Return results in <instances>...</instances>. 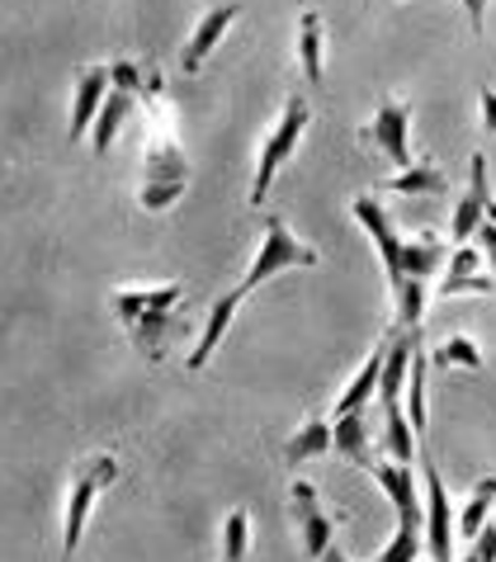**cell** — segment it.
Masks as SVG:
<instances>
[{
  "mask_svg": "<svg viewBox=\"0 0 496 562\" xmlns=\"http://www.w3.org/2000/svg\"><path fill=\"white\" fill-rule=\"evenodd\" d=\"M477 251H483V260L487 265H496V223H483V227H477Z\"/></svg>",
  "mask_w": 496,
  "mask_h": 562,
  "instance_id": "obj_33",
  "label": "cell"
},
{
  "mask_svg": "<svg viewBox=\"0 0 496 562\" xmlns=\"http://www.w3.org/2000/svg\"><path fill=\"white\" fill-rule=\"evenodd\" d=\"M383 454L387 459H397V463H412L416 459V430H412V420H407V407L402 402H387L383 407Z\"/></svg>",
  "mask_w": 496,
  "mask_h": 562,
  "instance_id": "obj_19",
  "label": "cell"
},
{
  "mask_svg": "<svg viewBox=\"0 0 496 562\" xmlns=\"http://www.w3.org/2000/svg\"><path fill=\"white\" fill-rule=\"evenodd\" d=\"M483 265V251L469 241V246H454V256H449V265H444V279H463V274H483L477 270Z\"/></svg>",
  "mask_w": 496,
  "mask_h": 562,
  "instance_id": "obj_30",
  "label": "cell"
},
{
  "mask_svg": "<svg viewBox=\"0 0 496 562\" xmlns=\"http://www.w3.org/2000/svg\"><path fill=\"white\" fill-rule=\"evenodd\" d=\"M369 477L383 487V496L393 502L397 510V525L407 529H426V502H421V487H416V473L412 463H397V459H374Z\"/></svg>",
  "mask_w": 496,
  "mask_h": 562,
  "instance_id": "obj_9",
  "label": "cell"
},
{
  "mask_svg": "<svg viewBox=\"0 0 496 562\" xmlns=\"http://www.w3.org/2000/svg\"><path fill=\"white\" fill-rule=\"evenodd\" d=\"M383 359H387V340H379L369 359L360 364V373L346 383V393L336 397V416H350V412H364L369 397H379V379H383Z\"/></svg>",
  "mask_w": 496,
  "mask_h": 562,
  "instance_id": "obj_16",
  "label": "cell"
},
{
  "mask_svg": "<svg viewBox=\"0 0 496 562\" xmlns=\"http://www.w3.org/2000/svg\"><path fill=\"white\" fill-rule=\"evenodd\" d=\"M246 303V293L241 289H227L223 299H213V307H208V317H204V331H199V340H194V350H190V373H199L213 359V350L223 346V336H227V326L237 322V307Z\"/></svg>",
  "mask_w": 496,
  "mask_h": 562,
  "instance_id": "obj_13",
  "label": "cell"
},
{
  "mask_svg": "<svg viewBox=\"0 0 496 562\" xmlns=\"http://www.w3.org/2000/svg\"><path fill=\"white\" fill-rule=\"evenodd\" d=\"M496 284H492V279L487 274H463V279H440V284H436V293H440V299H459V293H492Z\"/></svg>",
  "mask_w": 496,
  "mask_h": 562,
  "instance_id": "obj_29",
  "label": "cell"
},
{
  "mask_svg": "<svg viewBox=\"0 0 496 562\" xmlns=\"http://www.w3.org/2000/svg\"><path fill=\"white\" fill-rule=\"evenodd\" d=\"M487 204H492V184H487V156L473 151L469 161V190L454 204V217H449V241L454 246H469L477 237V227L487 223Z\"/></svg>",
  "mask_w": 496,
  "mask_h": 562,
  "instance_id": "obj_10",
  "label": "cell"
},
{
  "mask_svg": "<svg viewBox=\"0 0 496 562\" xmlns=\"http://www.w3.org/2000/svg\"><path fill=\"white\" fill-rule=\"evenodd\" d=\"M387 190L393 194H444V170H436L430 161L407 166V170H397V176L387 180Z\"/></svg>",
  "mask_w": 496,
  "mask_h": 562,
  "instance_id": "obj_25",
  "label": "cell"
},
{
  "mask_svg": "<svg viewBox=\"0 0 496 562\" xmlns=\"http://www.w3.org/2000/svg\"><path fill=\"white\" fill-rule=\"evenodd\" d=\"M440 265H444V241L436 237V232H421V237H412L407 251H402V270H407L412 279H426V284H430V274H436Z\"/></svg>",
  "mask_w": 496,
  "mask_h": 562,
  "instance_id": "obj_21",
  "label": "cell"
},
{
  "mask_svg": "<svg viewBox=\"0 0 496 562\" xmlns=\"http://www.w3.org/2000/svg\"><path fill=\"white\" fill-rule=\"evenodd\" d=\"M110 81H114V90H128V95H143V86H147V71L137 67L133 57H119L114 67H110Z\"/></svg>",
  "mask_w": 496,
  "mask_h": 562,
  "instance_id": "obj_28",
  "label": "cell"
},
{
  "mask_svg": "<svg viewBox=\"0 0 496 562\" xmlns=\"http://www.w3.org/2000/svg\"><path fill=\"white\" fill-rule=\"evenodd\" d=\"M317 562H354V558H350L346 549H336V543H331V549H327V553H322Z\"/></svg>",
  "mask_w": 496,
  "mask_h": 562,
  "instance_id": "obj_35",
  "label": "cell"
},
{
  "mask_svg": "<svg viewBox=\"0 0 496 562\" xmlns=\"http://www.w3.org/2000/svg\"><path fill=\"white\" fill-rule=\"evenodd\" d=\"M114 477H119V459L114 454H90V459H81L71 468L67 502H61V558L57 562L76 558V549H81V539H86L90 510H95L104 487H114Z\"/></svg>",
  "mask_w": 496,
  "mask_h": 562,
  "instance_id": "obj_3",
  "label": "cell"
},
{
  "mask_svg": "<svg viewBox=\"0 0 496 562\" xmlns=\"http://www.w3.org/2000/svg\"><path fill=\"white\" fill-rule=\"evenodd\" d=\"M487 223H496V194H492V204H487Z\"/></svg>",
  "mask_w": 496,
  "mask_h": 562,
  "instance_id": "obj_36",
  "label": "cell"
},
{
  "mask_svg": "<svg viewBox=\"0 0 496 562\" xmlns=\"http://www.w3.org/2000/svg\"><path fill=\"white\" fill-rule=\"evenodd\" d=\"M110 67H86L81 76H76V95H71V119H67V137L71 143H81V137L95 128V119H100V109L104 100H110Z\"/></svg>",
  "mask_w": 496,
  "mask_h": 562,
  "instance_id": "obj_12",
  "label": "cell"
},
{
  "mask_svg": "<svg viewBox=\"0 0 496 562\" xmlns=\"http://www.w3.org/2000/svg\"><path fill=\"white\" fill-rule=\"evenodd\" d=\"M430 364L477 373V369H483V346H477L473 336H449V340H440V346H436V355H430Z\"/></svg>",
  "mask_w": 496,
  "mask_h": 562,
  "instance_id": "obj_24",
  "label": "cell"
},
{
  "mask_svg": "<svg viewBox=\"0 0 496 562\" xmlns=\"http://www.w3.org/2000/svg\"><path fill=\"white\" fill-rule=\"evenodd\" d=\"M426 549V529H407V525H397V535L383 543V553L374 562H416Z\"/></svg>",
  "mask_w": 496,
  "mask_h": 562,
  "instance_id": "obj_27",
  "label": "cell"
},
{
  "mask_svg": "<svg viewBox=\"0 0 496 562\" xmlns=\"http://www.w3.org/2000/svg\"><path fill=\"white\" fill-rule=\"evenodd\" d=\"M469 549H473L477 558H483V562H496V525H492V520L483 525V535H477V539L469 543Z\"/></svg>",
  "mask_w": 496,
  "mask_h": 562,
  "instance_id": "obj_31",
  "label": "cell"
},
{
  "mask_svg": "<svg viewBox=\"0 0 496 562\" xmlns=\"http://www.w3.org/2000/svg\"><path fill=\"white\" fill-rule=\"evenodd\" d=\"M331 426H336V454L354 463V468H374V445H369V420L364 412H350V416H331Z\"/></svg>",
  "mask_w": 496,
  "mask_h": 562,
  "instance_id": "obj_17",
  "label": "cell"
},
{
  "mask_svg": "<svg viewBox=\"0 0 496 562\" xmlns=\"http://www.w3.org/2000/svg\"><path fill=\"white\" fill-rule=\"evenodd\" d=\"M463 10H469V29H473V34H483V24H487V0H463Z\"/></svg>",
  "mask_w": 496,
  "mask_h": 562,
  "instance_id": "obj_34",
  "label": "cell"
},
{
  "mask_svg": "<svg viewBox=\"0 0 496 562\" xmlns=\"http://www.w3.org/2000/svg\"><path fill=\"white\" fill-rule=\"evenodd\" d=\"M492 510H496V477H477L469 502H463V510H459V535L473 543L477 535H483V525L492 520Z\"/></svg>",
  "mask_w": 496,
  "mask_h": 562,
  "instance_id": "obj_20",
  "label": "cell"
},
{
  "mask_svg": "<svg viewBox=\"0 0 496 562\" xmlns=\"http://www.w3.org/2000/svg\"><path fill=\"white\" fill-rule=\"evenodd\" d=\"M350 213H354V223L369 232V241H374V251L383 260V274H387V289H397L402 279H407V270H402V251H407V241L397 237L393 217H387V209L379 204L374 194H354Z\"/></svg>",
  "mask_w": 496,
  "mask_h": 562,
  "instance_id": "obj_6",
  "label": "cell"
},
{
  "mask_svg": "<svg viewBox=\"0 0 496 562\" xmlns=\"http://www.w3.org/2000/svg\"><path fill=\"white\" fill-rule=\"evenodd\" d=\"M133 104H137V95H128V90H110V100H104L95 128H90V151H95V156H110V147L119 143L123 119L133 114Z\"/></svg>",
  "mask_w": 496,
  "mask_h": 562,
  "instance_id": "obj_18",
  "label": "cell"
},
{
  "mask_svg": "<svg viewBox=\"0 0 496 562\" xmlns=\"http://www.w3.org/2000/svg\"><path fill=\"white\" fill-rule=\"evenodd\" d=\"M246 553H251V515H246V510H227L218 562H246Z\"/></svg>",
  "mask_w": 496,
  "mask_h": 562,
  "instance_id": "obj_26",
  "label": "cell"
},
{
  "mask_svg": "<svg viewBox=\"0 0 496 562\" xmlns=\"http://www.w3.org/2000/svg\"><path fill=\"white\" fill-rule=\"evenodd\" d=\"M322 256L313 251V246H303L298 237L289 232V223L279 213H270L266 217V237H260V246H256V260H251V270L241 274V293L251 299V293L260 289V284H270L274 274H284V270H313Z\"/></svg>",
  "mask_w": 496,
  "mask_h": 562,
  "instance_id": "obj_5",
  "label": "cell"
},
{
  "mask_svg": "<svg viewBox=\"0 0 496 562\" xmlns=\"http://www.w3.org/2000/svg\"><path fill=\"white\" fill-rule=\"evenodd\" d=\"M477 109H483V128L496 133V90H492V86L477 90Z\"/></svg>",
  "mask_w": 496,
  "mask_h": 562,
  "instance_id": "obj_32",
  "label": "cell"
},
{
  "mask_svg": "<svg viewBox=\"0 0 496 562\" xmlns=\"http://www.w3.org/2000/svg\"><path fill=\"white\" fill-rule=\"evenodd\" d=\"M426 553L436 562H449L454 553V535H459V520H454V506H449V492H444V477L436 459L426 454Z\"/></svg>",
  "mask_w": 496,
  "mask_h": 562,
  "instance_id": "obj_8",
  "label": "cell"
},
{
  "mask_svg": "<svg viewBox=\"0 0 496 562\" xmlns=\"http://www.w3.org/2000/svg\"><path fill=\"white\" fill-rule=\"evenodd\" d=\"M298 67L307 81H322V14H298Z\"/></svg>",
  "mask_w": 496,
  "mask_h": 562,
  "instance_id": "obj_23",
  "label": "cell"
},
{
  "mask_svg": "<svg viewBox=\"0 0 496 562\" xmlns=\"http://www.w3.org/2000/svg\"><path fill=\"white\" fill-rule=\"evenodd\" d=\"M184 303V284H151V289H119L110 307L114 317L123 322V331L137 346V355L147 364H161L170 336L180 331L176 322V307Z\"/></svg>",
  "mask_w": 496,
  "mask_h": 562,
  "instance_id": "obj_2",
  "label": "cell"
},
{
  "mask_svg": "<svg viewBox=\"0 0 496 562\" xmlns=\"http://www.w3.org/2000/svg\"><path fill=\"white\" fill-rule=\"evenodd\" d=\"M307 123H313V104H307L303 95H289L284 100V114L274 119V128L266 133V143H260V156H256V180H251V209H260L270 199V184L274 176L284 170V161L293 151H298L303 143V133H307Z\"/></svg>",
  "mask_w": 496,
  "mask_h": 562,
  "instance_id": "obj_4",
  "label": "cell"
},
{
  "mask_svg": "<svg viewBox=\"0 0 496 562\" xmlns=\"http://www.w3.org/2000/svg\"><path fill=\"white\" fill-rule=\"evenodd\" d=\"M336 449V426L327 416H307L298 430L289 435V445H284V463L289 468H303L307 459H322V454H331Z\"/></svg>",
  "mask_w": 496,
  "mask_h": 562,
  "instance_id": "obj_15",
  "label": "cell"
},
{
  "mask_svg": "<svg viewBox=\"0 0 496 562\" xmlns=\"http://www.w3.org/2000/svg\"><path fill=\"white\" fill-rule=\"evenodd\" d=\"M492 525H496V510H492Z\"/></svg>",
  "mask_w": 496,
  "mask_h": 562,
  "instance_id": "obj_38",
  "label": "cell"
},
{
  "mask_svg": "<svg viewBox=\"0 0 496 562\" xmlns=\"http://www.w3.org/2000/svg\"><path fill=\"white\" fill-rule=\"evenodd\" d=\"M364 143H374L397 170L412 166V109L402 100H383L374 123L364 128Z\"/></svg>",
  "mask_w": 496,
  "mask_h": 562,
  "instance_id": "obj_11",
  "label": "cell"
},
{
  "mask_svg": "<svg viewBox=\"0 0 496 562\" xmlns=\"http://www.w3.org/2000/svg\"><path fill=\"white\" fill-rule=\"evenodd\" d=\"M426 279H402V284L393 289V307H397V326L402 331H421V317H426Z\"/></svg>",
  "mask_w": 496,
  "mask_h": 562,
  "instance_id": "obj_22",
  "label": "cell"
},
{
  "mask_svg": "<svg viewBox=\"0 0 496 562\" xmlns=\"http://www.w3.org/2000/svg\"><path fill=\"white\" fill-rule=\"evenodd\" d=\"M161 95H166L161 76L147 71V86H143V95H137L151 109V137H147V151H143V190H137V204H143L147 213L170 209L184 194V184H190V156H184V147H180L176 123H170Z\"/></svg>",
  "mask_w": 496,
  "mask_h": 562,
  "instance_id": "obj_1",
  "label": "cell"
},
{
  "mask_svg": "<svg viewBox=\"0 0 496 562\" xmlns=\"http://www.w3.org/2000/svg\"><path fill=\"white\" fill-rule=\"evenodd\" d=\"M463 562H483V558H477V553H473V549H469V553H463Z\"/></svg>",
  "mask_w": 496,
  "mask_h": 562,
  "instance_id": "obj_37",
  "label": "cell"
},
{
  "mask_svg": "<svg viewBox=\"0 0 496 562\" xmlns=\"http://www.w3.org/2000/svg\"><path fill=\"white\" fill-rule=\"evenodd\" d=\"M430 562H436V558H430Z\"/></svg>",
  "mask_w": 496,
  "mask_h": 562,
  "instance_id": "obj_39",
  "label": "cell"
},
{
  "mask_svg": "<svg viewBox=\"0 0 496 562\" xmlns=\"http://www.w3.org/2000/svg\"><path fill=\"white\" fill-rule=\"evenodd\" d=\"M232 20H237V5H218V10H208L204 20H199V29L190 34V43H184V53H180L184 76H194L199 67H204V57L223 43V34L232 29Z\"/></svg>",
  "mask_w": 496,
  "mask_h": 562,
  "instance_id": "obj_14",
  "label": "cell"
},
{
  "mask_svg": "<svg viewBox=\"0 0 496 562\" xmlns=\"http://www.w3.org/2000/svg\"><path fill=\"white\" fill-rule=\"evenodd\" d=\"M289 515L293 525H298V539H303V553L307 558H322L336 543V520L327 510H322V496L307 477H293L289 487Z\"/></svg>",
  "mask_w": 496,
  "mask_h": 562,
  "instance_id": "obj_7",
  "label": "cell"
}]
</instances>
